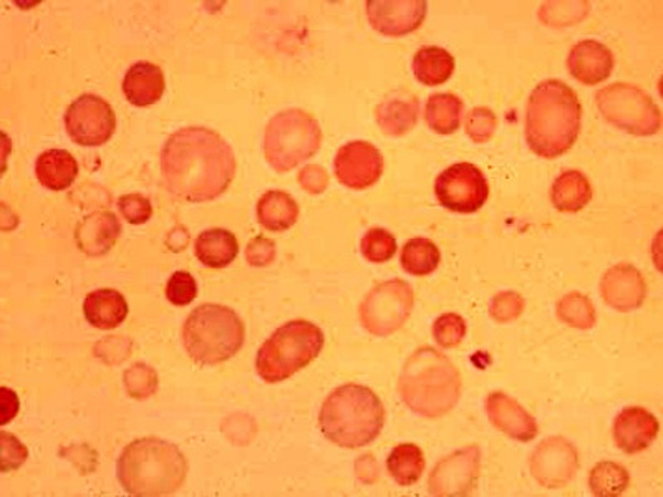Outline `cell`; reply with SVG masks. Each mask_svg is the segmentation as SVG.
I'll return each instance as SVG.
<instances>
[{
  "label": "cell",
  "mask_w": 663,
  "mask_h": 497,
  "mask_svg": "<svg viewBox=\"0 0 663 497\" xmlns=\"http://www.w3.org/2000/svg\"><path fill=\"white\" fill-rule=\"evenodd\" d=\"M83 314L90 325L100 330H112L123 324L128 315L126 298L113 289L90 292L83 302Z\"/></svg>",
  "instance_id": "obj_24"
},
{
  "label": "cell",
  "mask_w": 663,
  "mask_h": 497,
  "mask_svg": "<svg viewBox=\"0 0 663 497\" xmlns=\"http://www.w3.org/2000/svg\"><path fill=\"white\" fill-rule=\"evenodd\" d=\"M337 180L352 190H367L383 173V156L367 142H352L342 146L334 161Z\"/></svg>",
  "instance_id": "obj_15"
},
{
  "label": "cell",
  "mask_w": 663,
  "mask_h": 497,
  "mask_svg": "<svg viewBox=\"0 0 663 497\" xmlns=\"http://www.w3.org/2000/svg\"><path fill=\"white\" fill-rule=\"evenodd\" d=\"M2 434L0 437V440H2V473H8L9 470H18L27 458V450L18 438L14 441V450H11V441H9L8 434Z\"/></svg>",
  "instance_id": "obj_41"
},
{
  "label": "cell",
  "mask_w": 663,
  "mask_h": 497,
  "mask_svg": "<svg viewBox=\"0 0 663 497\" xmlns=\"http://www.w3.org/2000/svg\"><path fill=\"white\" fill-rule=\"evenodd\" d=\"M558 315L562 321L578 330H589L596 324L597 318L596 308L591 298L578 292H571L559 301Z\"/></svg>",
  "instance_id": "obj_34"
},
{
  "label": "cell",
  "mask_w": 663,
  "mask_h": 497,
  "mask_svg": "<svg viewBox=\"0 0 663 497\" xmlns=\"http://www.w3.org/2000/svg\"><path fill=\"white\" fill-rule=\"evenodd\" d=\"M123 217L132 224H143L151 217L153 207L146 197L139 194H125L119 200Z\"/></svg>",
  "instance_id": "obj_40"
},
{
  "label": "cell",
  "mask_w": 663,
  "mask_h": 497,
  "mask_svg": "<svg viewBox=\"0 0 663 497\" xmlns=\"http://www.w3.org/2000/svg\"><path fill=\"white\" fill-rule=\"evenodd\" d=\"M427 2L424 0H385L367 2L370 24L380 34L402 37L417 31L427 18Z\"/></svg>",
  "instance_id": "obj_16"
},
{
  "label": "cell",
  "mask_w": 663,
  "mask_h": 497,
  "mask_svg": "<svg viewBox=\"0 0 663 497\" xmlns=\"http://www.w3.org/2000/svg\"><path fill=\"white\" fill-rule=\"evenodd\" d=\"M441 255L437 244L424 237L408 240L403 247L402 266L408 274L424 278L437 271Z\"/></svg>",
  "instance_id": "obj_32"
},
{
  "label": "cell",
  "mask_w": 663,
  "mask_h": 497,
  "mask_svg": "<svg viewBox=\"0 0 663 497\" xmlns=\"http://www.w3.org/2000/svg\"><path fill=\"white\" fill-rule=\"evenodd\" d=\"M659 428V421L652 413L640 406H629L616 418L614 440L623 453H640L655 441Z\"/></svg>",
  "instance_id": "obj_20"
},
{
  "label": "cell",
  "mask_w": 663,
  "mask_h": 497,
  "mask_svg": "<svg viewBox=\"0 0 663 497\" xmlns=\"http://www.w3.org/2000/svg\"><path fill=\"white\" fill-rule=\"evenodd\" d=\"M486 411L491 423L513 440L528 443L538 437L535 418L506 393H491L486 399Z\"/></svg>",
  "instance_id": "obj_17"
},
{
  "label": "cell",
  "mask_w": 663,
  "mask_h": 497,
  "mask_svg": "<svg viewBox=\"0 0 663 497\" xmlns=\"http://www.w3.org/2000/svg\"><path fill=\"white\" fill-rule=\"evenodd\" d=\"M318 425L332 443L357 450L379 437L385 425V408L372 389L349 383L327 396L318 415Z\"/></svg>",
  "instance_id": "obj_5"
},
{
  "label": "cell",
  "mask_w": 663,
  "mask_h": 497,
  "mask_svg": "<svg viewBox=\"0 0 663 497\" xmlns=\"http://www.w3.org/2000/svg\"><path fill=\"white\" fill-rule=\"evenodd\" d=\"M299 181L307 193L321 194L327 188L328 177L322 166L312 165L299 173Z\"/></svg>",
  "instance_id": "obj_43"
},
{
  "label": "cell",
  "mask_w": 663,
  "mask_h": 497,
  "mask_svg": "<svg viewBox=\"0 0 663 497\" xmlns=\"http://www.w3.org/2000/svg\"><path fill=\"white\" fill-rule=\"evenodd\" d=\"M629 483V471L613 461H603L591 471L589 486L596 496H619Z\"/></svg>",
  "instance_id": "obj_33"
},
{
  "label": "cell",
  "mask_w": 663,
  "mask_h": 497,
  "mask_svg": "<svg viewBox=\"0 0 663 497\" xmlns=\"http://www.w3.org/2000/svg\"><path fill=\"white\" fill-rule=\"evenodd\" d=\"M322 132L304 110L278 113L266 126L265 156L278 173H288L321 149Z\"/></svg>",
  "instance_id": "obj_8"
},
{
  "label": "cell",
  "mask_w": 663,
  "mask_h": 497,
  "mask_svg": "<svg viewBox=\"0 0 663 497\" xmlns=\"http://www.w3.org/2000/svg\"><path fill=\"white\" fill-rule=\"evenodd\" d=\"M19 411V399L15 393L9 388H2V421L0 423L8 425L11 418H14Z\"/></svg>",
  "instance_id": "obj_44"
},
{
  "label": "cell",
  "mask_w": 663,
  "mask_h": 497,
  "mask_svg": "<svg viewBox=\"0 0 663 497\" xmlns=\"http://www.w3.org/2000/svg\"><path fill=\"white\" fill-rule=\"evenodd\" d=\"M116 474L133 496H168L183 486L188 461L180 448L158 438H142L123 450Z\"/></svg>",
  "instance_id": "obj_4"
},
{
  "label": "cell",
  "mask_w": 663,
  "mask_h": 497,
  "mask_svg": "<svg viewBox=\"0 0 663 497\" xmlns=\"http://www.w3.org/2000/svg\"><path fill=\"white\" fill-rule=\"evenodd\" d=\"M418 112H420V102L417 97L405 90H395L377 106L375 115L383 133L402 136L415 128Z\"/></svg>",
  "instance_id": "obj_21"
},
{
  "label": "cell",
  "mask_w": 663,
  "mask_h": 497,
  "mask_svg": "<svg viewBox=\"0 0 663 497\" xmlns=\"http://www.w3.org/2000/svg\"><path fill=\"white\" fill-rule=\"evenodd\" d=\"M413 74L424 86L437 87L450 80L454 58L441 47H424L413 57Z\"/></svg>",
  "instance_id": "obj_28"
},
{
  "label": "cell",
  "mask_w": 663,
  "mask_h": 497,
  "mask_svg": "<svg viewBox=\"0 0 663 497\" xmlns=\"http://www.w3.org/2000/svg\"><path fill=\"white\" fill-rule=\"evenodd\" d=\"M435 194L448 211L471 214L484 206L490 196V187L477 166L457 162L437 178Z\"/></svg>",
  "instance_id": "obj_11"
},
{
  "label": "cell",
  "mask_w": 663,
  "mask_h": 497,
  "mask_svg": "<svg viewBox=\"0 0 663 497\" xmlns=\"http://www.w3.org/2000/svg\"><path fill=\"white\" fill-rule=\"evenodd\" d=\"M166 190L177 200L206 203L226 193L236 174V158L226 139L207 128L180 129L161 151Z\"/></svg>",
  "instance_id": "obj_1"
},
{
  "label": "cell",
  "mask_w": 663,
  "mask_h": 497,
  "mask_svg": "<svg viewBox=\"0 0 663 497\" xmlns=\"http://www.w3.org/2000/svg\"><path fill=\"white\" fill-rule=\"evenodd\" d=\"M247 261L252 266H268L274 261L276 258V246L272 240L259 239L252 240L247 247Z\"/></svg>",
  "instance_id": "obj_42"
},
{
  "label": "cell",
  "mask_w": 663,
  "mask_h": 497,
  "mask_svg": "<svg viewBox=\"0 0 663 497\" xmlns=\"http://www.w3.org/2000/svg\"><path fill=\"white\" fill-rule=\"evenodd\" d=\"M299 206L284 191H269L258 203V219L266 229L281 233L294 226Z\"/></svg>",
  "instance_id": "obj_29"
},
{
  "label": "cell",
  "mask_w": 663,
  "mask_h": 497,
  "mask_svg": "<svg viewBox=\"0 0 663 497\" xmlns=\"http://www.w3.org/2000/svg\"><path fill=\"white\" fill-rule=\"evenodd\" d=\"M596 102L607 122L630 135H655L662 128L659 106L639 87L613 83L599 90Z\"/></svg>",
  "instance_id": "obj_9"
},
{
  "label": "cell",
  "mask_w": 663,
  "mask_h": 497,
  "mask_svg": "<svg viewBox=\"0 0 663 497\" xmlns=\"http://www.w3.org/2000/svg\"><path fill=\"white\" fill-rule=\"evenodd\" d=\"M246 328L233 308L206 304L194 308L184 321V349L201 365L233 359L244 343Z\"/></svg>",
  "instance_id": "obj_6"
},
{
  "label": "cell",
  "mask_w": 663,
  "mask_h": 497,
  "mask_svg": "<svg viewBox=\"0 0 663 497\" xmlns=\"http://www.w3.org/2000/svg\"><path fill=\"white\" fill-rule=\"evenodd\" d=\"M196 281L187 271L175 272L170 281H168V285H166V297H168L171 304L178 305V307L191 304L196 298Z\"/></svg>",
  "instance_id": "obj_38"
},
{
  "label": "cell",
  "mask_w": 663,
  "mask_h": 497,
  "mask_svg": "<svg viewBox=\"0 0 663 497\" xmlns=\"http://www.w3.org/2000/svg\"><path fill=\"white\" fill-rule=\"evenodd\" d=\"M324 334L307 320H292L259 349L256 369L266 383H279L305 369L324 349Z\"/></svg>",
  "instance_id": "obj_7"
},
{
  "label": "cell",
  "mask_w": 663,
  "mask_h": 497,
  "mask_svg": "<svg viewBox=\"0 0 663 497\" xmlns=\"http://www.w3.org/2000/svg\"><path fill=\"white\" fill-rule=\"evenodd\" d=\"M480 448H461L431 471L428 487L434 496H468L480 477Z\"/></svg>",
  "instance_id": "obj_13"
},
{
  "label": "cell",
  "mask_w": 663,
  "mask_h": 497,
  "mask_svg": "<svg viewBox=\"0 0 663 497\" xmlns=\"http://www.w3.org/2000/svg\"><path fill=\"white\" fill-rule=\"evenodd\" d=\"M551 200L561 213H578L593 200V188L581 171H565L552 184Z\"/></svg>",
  "instance_id": "obj_27"
},
{
  "label": "cell",
  "mask_w": 663,
  "mask_h": 497,
  "mask_svg": "<svg viewBox=\"0 0 663 497\" xmlns=\"http://www.w3.org/2000/svg\"><path fill=\"white\" fill-rule=\"evenodd\" d=\"M120 233H122V227H120L115 214L99 211L78 224L75 237H77L78 247L86 255L103 256L115 246Z\"/></svg>",
  "instance_id": "obj_22"
},
{
  "label": "cell",
  "mask_w": 663,
  "mask_h": 497,
  "mask_svg": "<svg viewBox=\"0 0 663 497\" xmlns=\"http://www.w3.org/2000/svg\"><path fill=\"white\" fill-rule=\"evenodd\" d=\"M600 292L607 305L620 312L636 310L647 294L645 281L640 271L630 264H617L606 272Z\"/></svg>",
  "instance_id": "obj_18"
},
{
  "label": "cell",
  "mask_w": 663,
  "mask_h": 497,
  "mask_svg": "<svg viewBox=\"0 0 663 497\" xmlns=\"http://www.w3.org/2000/svg\"><path fill=\"white\" fill-rule=\"evenodd\" d=\"M413 310V291L408 282L393 279L367 294L360 305V321L373 336H392L408 320Z\"/></svg>",
  "instance_id": "obj_10"
},
{
  "label": "cell",
  "mask_w": 663,
  "mask_h": 497,
  "mask_svg": "<svg viewBox=\"0 0 663 497\" xmlns=\"http://www.w3.org/2000/svg\"><path fill=\"white\" fill-rule=\"evenodd\" d=\"M194 252L206 268H227L239 252L236 236L226 229H210L200 234L194 244Z\"/></svg>",
  "instance_id": "obj_26"
},
{
  "label": "cell",
  "mask_w": 663,
  "mask_h": 497,
  "mask_svg": "<svg viewBox=\"0 0 663 497\" xmlns=\"http://www.w3.org/2000/svg\"><path fill=\"white\" fill-rule=\"evenodd\" d=\"M568 70L584 86H597L613 74V52L597 41L578 42L569 52Z\"/></svg>",
  "instance_id": "obj_19"
},
{
  "label": "cell",
  "mask_w": 663,
  "mask_h": 497,
  "mask_svg": "<svg viewBox=\"0 0 663 497\" xmlns=\"http://www.w3.org/2000/svg\"><path fill=\"white\" fill-rule=\"evenodd\" d=\"M490 310L494 320L502 321V324L516 320L525 310V298L513 291L502 292L491 302Z\"/></svg>",
  "instance_id": "obj_39"
},
{
  "label": "cell",
  "mask_w": 663,
  "mask_h": 497,
  "mask_svg": "<svg viewBox=\"0 0 663 497\" xmlns=\"http://www.w3.org/2000/svg\"><path fill=\"white\" fill-rule=\"evenodd\" d=\"M396 249L398 247H396L395 236L390 230L382 229V227H373V229L367 230L362 244H360L363 258L369 262H373V264L389 262L396 255Z\"/></svg>",
  "instance_id": "obj_35"
},
{
  "label": "cell",
  "mask_w": 663,
  "mask_h": 497,
  "mask_svg": "<svg viewBox=\"0 0 663 497\" xmlns=\"http://www.w3.org/2000/svg\"><path fill=\"white\" fill-rule=\"evenodd\" d=\"M65 128L77 145L100 146L115 133V112L100 97L81 95L68 106Z\"/></svg>",
  "instance_id": "obj_12"
},
{
  "label": "cell",
  "mask_w": 663,
  "mask_h": 497,
  "mask_svg": "<svg viewBox=\"0 0 663 497\" xmlns=\"http://www.w3.org/2000/svg\"><path fill=\"white\" fill-rule=\"evenodd\" d=\"M35 174L42 187L52 191H64L74 184L78 174V162L65 149H48L35 162Z\"/></svg>",
  "instance_id": "obj_25"
},
{
  "label": "cell",
  "mask_w": 663,
  "mask_h": 497,
  "mask_svg": "<svg viewBox=\"0 0 663 497\" xmlns=\"http://www.w3.org/2000/svg\"><path fill=\"white\" fill-rule=\"evenodd\" d=\"M434 336L438 346L443 349H453L460 346L467 336V321L458 314H443L435 320Z\"/></svg>",
  "instance_id": "obj_36"
},
{
  "label": "cell",
  "mask_w": 663,
  "mask_h": 497,
  "mask_svg": "<svg viewBox=\"0 0 663 497\" xmlns=\"http://www.w3.org/2000/svg\"><path fill=\"white\" fill-rule=\"evenodd\" d=\"M496 126V115L486 106H476L468 113L467 120H464V129H467L468 136L480 145L493 138Z\"/></svg>",
  "instance_id": "obj_37"
},
{
  "label": "cell",
  "mask_w": 663,
  "mask_h": 497,
  "mask_svg": "<svg viewBox=\"0 0 663 497\" xmlns=\"http://www.w3.org/2000/svg\"><path fill=\"white\" fill-rule=\"evenodd\" d=\"M461 375L445 353L425 347L413 352L400 373L403 402L420 417H445L460 402Z\"/></svg>",
  "instance_id": "obj_3"
},
{
  "label": "cell",
  "mask_w": 663,
  "mask_h": 497,
  "mask_svg": "<svg viewBox=\"0 0 663 497\" xmlns=\"http://www.w3.org/2000/svg\"><path fill=\"white\" fill-rule=\"evenodd\" d=\"M463 102L453 93H435L428 99L425 118L438 135H451L460 128Z\"/></svg>",
  "instance_id": "obj_31"
},
{
  "label": "cell",
  "mask_w": 663,
  "mask_h": 497,
  "mask_svg": "<svg viewBox=\"0 0 663 497\" xmlns=\"http://www.w3.org/2000/svg\"><path fill=\"white\" fill-rule=\"evenodd\" d=\"M123 92L135 106L155 105L165 93V77L161 68L149 61H138L126 71Z\"/></svg>",
  "instance_id": "obj_23"
},
{
  "label": "cell",
  "mask_w": 663,
  "mask_h": 497,
  "mask_svg": "<svg viewBox=\"0 0 663 497\" xmlns=\"http://www.w3.org/2000/svg\"><path fill=\"white\" fill-rule=\"evenodd\" d=\"M425 454L420 447L413 443H402L393 448L386 460L390 476L400 486H412L420 479L425 471Z\"/></svg>",
  "instance_id": "obj_30"
},
{
  "label": "cell",
  "mask_w": 663,
  "mask_h": 497,
  "mask_svg": "<svg viewBox=\"0 0 663 497\" xmlns=\"http://www.w3.org/2000/svg\"><path fill=\"white\" fill-rule=\"evenodd\" d=\"M583 106L571 87L546 80L529 97L526 142L541 158L554 159L574 146L581 132Z\"/></svg>",
  "instance_id": "obj_2"
},
{
  "label": "cell",
  "mask_w": 663,
  "mask_h": 497,
  "mask_svg": "<svg viewBox=\"0 0 663 497\" xmlns=\"http://www.w3.org/2000/svg\"><path fill=\"white\" fill-rule=\"evenodd\" d=\"M577 466V451L561 437L542 441L529 460L532 476L548 489H561L565 484L571 483Z\"/></svg>",
  "instance_id": "obj_14"
}]
</instances>
